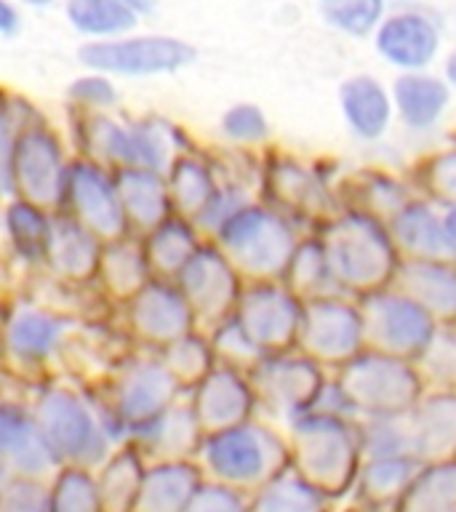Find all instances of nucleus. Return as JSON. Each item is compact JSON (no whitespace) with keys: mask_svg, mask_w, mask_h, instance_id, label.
<instances>
[{"mask_svg":"<svg viewBox=\"0 0 456 512\" xmlns=\"http://www.w3.org/2000/svg\"><path fill=\"white\" fill-rule=\"evenodd\" d=\"M315 235L344 296L360 299L392 286L400 254L382 219L355 208H342L326 224H320Z\"/></svg>","mask_w":456,"mask_h":512,"instance_id":"1","label":"nucleus"},{"mask_svg":"<svg viewBox=\"0 0 456 512\" xmlns=\"http://www.w3.org/2000/svg\"><path fill=\"white\" fill-rule=\"evenodd\" d=\"M304 235H310V230L288 214L264 200H251L224 219L208 243L230 259L246 283H262L283 280Z\"/></svg>","mask_w":456,"mask_h":512,"instance_id":"2","label":"nucleus"},{"mask_svg":"<svg viewBox=\"0 0 456 512\" xmlns=\"http://www.w3.org/2000/svg\"><path fill=\"white\" fill-rule=\"evenodd\" d=\"M75 139L80 158L94 160L107 171L142 168L166 174L179 155L182 131L174 123L144 118L139 123H120L107 112L75 110Z\"/></svg>","mask_w":456,"mask_h":512,"instance_id":"3","label":"nucleus"},{"mask_svg":"<svg viewBox=\"0 0 456 512\" xmlns=\"http://www.w3.org/2000/svg\"><path fill=\"white\" fill-rule=\"evenodd\" d=\"M299 475L323 494H342L360 470V427L355 419L307 411L291 422Z\"/></svg>","mask_w":456,"mask_h":512,"instance_id":"4","label":"nucleus"},{"mask_svg":"<svg viewBox=\"0 0 456 512\" xmlns=\"http://www.w3.org/2000/svg\"><path fill=\"white\" fill-rule=\"evenodd\" d=\"M331 376L355 416L366 419L408 414L427 392L411 360L376 350H363L358 358L331 371Z\"/></svg>","mask_w":456,"mask_h":512,"instance_id":"5","label":"nucleus"},{"mask_svg":"<svg viewBox=\"0 0 456 512\" xmlns=\"http://www.w3.org/2000/svg\"><path fill=\"white\" fill-rule=\"evenodd\" d=\"M262 190L264 203L288 214L310 232L344 208L339 187L326 171L283 152H272L270 158H264Z\"/></svg>","mask_w":456,"mask_h":512,"instance_id":"6","label":"nucleus"},{"mask_svg":"<svg viewBox=\"0 0 456 512\" xmlns=\"http://www.w3.org/2000/svg\"><path fill=\"white\" fill-rule=\"evenodd\" d=\"M35 427L51 462H67L86 470L107 456V435L78 392L51 387L46 395H40Z\"/></svg>","mask_w":456,"mask_h":512,"instance_id":"7","label":"nucleus"},{"mask_svg":"<svg viewBox=\"0 0 456 512\" xmlns=\"http://www.w3.org/2000/svg\"><path fill=\"white\" fill-rule=\"evenodd\" d=\"M286 456L288 451L278 435L254 422L208 432L203 440L206 467L230 488L267 483L280 475Z\"/></svg>","mask_w":456,"mask_h":512,"instance_id":"8","label":"nucleus"},{"mask_svg":"<svg viewBox=\"0 0 456 512\" xmlns=\"http://www.w3.org/2000/svg\"><path fill=\"white\" fill-rule=\"evenodd\" d=\"M67 171L70 160L64 158L62 139L46 120L35 118L16 134L11 147V190L19 198L59 214Z\"/></svg>","mask_w":456,"mask_h":512,"instance_id":"9","label":"nucleus"},{"mask_svg":"<svg viewBox=\"0 0 456 512\" xmlns=\"http://www.w3.org/2000/svg\"><path fill=\"white\" fill-rule=\"evenodd\" d=\"M366 350L414 363L438 331V320L395 286L358 299Z\"/></svg>","mask_w":456,"mask_h":512,"instance_id":"10","label":"nucleus"},{"mask_svg":"<svg viewBox=\"0 0 456 512\" xmlns=\"http://www.w3.org/2000/svg\"><path fill=\"white\" fill-rule=\"evenodd\" d=\"M296 350L326 371H336L358 358L366 350L358 299L336 294L304 302Z\"/></svg>","mask_w":456,"mask_h":512,"instance_id":"11","label":"nucleus"},{"mask_svg":"<svg viewBox=\"0 0 456 512\" xmlns=\"http://www.w3.org/2000/svg\"><path fill=\"white\" fill-rule=\"evenodd\" d=\"M91 72L107 78H152L171 75L195 62V48L171 35H123L112 40H91L78 51Z\"/></svg>","mask_w":456,"mask_h":512,"instance_id":"12","label":"nucleus"},{"mask_svg":"<svg viewBox=\"0 0 456 512\" xmlns=\"http://www.w3.org/2000/svg\"><path fill=\"white\" fill-rule=\"evenodd\" d=\"M302 307V299L283 280H262L243 286L232 318L262 355H278L296 350Z\"/></svg>","mask_w":456,"mask_h":512,"instance_id":"13","label":"nucleus"},{"mask_svg":"<svg viewBox=\"0 0 456 512\" xmlns=\"http://www.w3.org/2000/svg\"><path fill=\"white\" fill-rule=\"evenodd\" d=\"M326 379V368H320L315 360H310L299 350L264 355L248 371L256 406H264L272 414L286 416L288 422H294L296 416L310 411Z\"/></svg>","mask_w":456,"mask_h":512,"instance_id":"14","label":"nucleus"},{"mask_svg":"<svg viewBox=\"0 0 456 512\" xmlns=\"http://www.w3.org/2000/svg\"><path fill=\"white\" fill-rule=\"evenodd\" d=\"M59 214L75 219L80 227H86L102 243L131 235L126 214H123V203H120L118 184H115V174L94 160L78 158L70 163Z\"/></svg>","mask_w":456,"mask_h":512,"instance_id":"15","label":"nucleus"},{"mask_svg":"<svg viewBox=\"0 0 456 512\" xmlns=\"http://www.w3.org/2000/svg\"><path fill=\"white\" fill-rule=\"evenodd\" d=\"M174 283L190 304L198 326H206V331L235 315L238 299L246 286V280L240 278V272L232 267L230 259L208 240L200 243Z\"/></svg>","mask_w":456,"mask_h":512,"instance_id":"16","label":"nucleus"},{"mask_svg":"<svg viewBox=\"0 0 456 512\" xmlns=\"http://www.w3.org/2000/svg\"><path fill=\"white\" fill-rule=\"evenodd\" d=\"M126 318L131 336L158 350L198 328V320L174 280L152 278L126 302Z\"/></svg>","mask_w":456,"mask_h":512,"instance_id":"17","label":"nucleus"},{"mask_svg":"<svg viewBox=\"0 0 456 512\" xmlns=\"http://www.w3.org/2000/svg\"><path fill=\"white\" fill-rule=\"evenodd\" d=\"M176 390L179 382L163 360H131L115 384V414L126 427L142 432L174 406Z\"/></svg>","mask_w":456,"mask_h":512,"instance_id":"18","label":"nucleus"},{"mask_svg":"<svg viewBox=\"0 0 456 512\" xmlns=\"http://www.w3.org/2000/svg\"><path fill=\"white\" fill-rule=\"evenodd\" d=\"M256 408L254 387L246 371L216 363L195 387H192V411L206 432L235 427L251 419Z\"/></svg>","mask_w":456,"mask_h":512,"instance_id":"19","label":"nucleus"},{"mask_svg":"<svg viewBox=\"0 0 456 512\" xmlns=\"http://www.w3.org/2000/svg\"><path fill=\"white\" fill-rule=\"evenodd\" d=\"M400 259L414 262H456V248L448 238L443 208L416 195L387 222Z\"/></svg>","mask_w":456,"mask_h":512,"instance_id":"20","label":"nucleus"},{"mask_svg":"<svg viewBox=\"0 0 456 512\" xmlns=\"http://www.w3.org/2000/svg\"><path fill=\"white\" fill-rule=\"evenodd\" d=\"M376 51L400 72H424L435 62L440 48V30L435 19L422 11H398L384 16L376 27Z\"/></svg>","mask_w":456,"mask_h":512,"instance_id":"21","label":"nucleus"},{"mask_svg":"<svg viewBox=\"0 0 456 512\" xmlns=\"http://www.w3.org/2000/svg\"><path fill=\"white\" fill-rule=\"evenodd\" d=\"M406 416L416 462L456 459V392H424Z\"/></svg>","mask_w":456,"mask_h":512,"instance_id":"22","label":"nucleus"},{"mask_svg":"<svg viewBox=\"0 0 456 512\" xmlns=\"http://www.w3.org/2000/svg\"><path fill=\"white\" fill-rule=\"evenodd\" d=\"M392 286L422 304L438 320V326L456 323V262L400 259Z\"/></svg>","mask_w":456,"mask_h":512,"instance_id":"23","label":"nucleus"},{"mask_svg":"<svg viewBox=\"0 0 456 512\" xmlns=\"http://www.w3.org/2000/svg\"><path fill=\"white\" fill-rule=\"evenodd\" d=\"M395 118L411 134H427L440 126L451 104V86L430 72H403L390 91Z\"/></svg>","mask_w":456,"mask_h":512,"instance_id":"24","label":"nucleus"},{"mask_svg":"<svg viewBox=\"0 0 456 512\" xmlns=\"http://www.w3.org/2000/svg\"><path fill=\"white\" fill-rule=\"evenodd\" d=\"M344 126L360 142H379L387 136L395 120L390 91L371 75H355L344 80L339 91Z\"/></svg>","mask_w":456,"mask_h":512,"instance_id":"25","label":"nucleus"},{"mask_svg":"<svg viewBox=\"0 0 456 512\" xmlns=\"http://www.w3.org/2000/svg\"><path fill=\"white\" fill-rule=\"evenodd\" d=\"M336 187H339V200L344 208L371 214L384 224L390 222L408 200L419 195L411 179L390 174L387 168H358Z\"/></svg>","mask_w":456,"mask_h":512,"instance_id":"26","label":"nucleus"},{"mask_svg":"<svg viewBox=\"0 0 456 512\" xmlns=\"http://www.w3.org/2000/svg\"><path fill=\"white\" fill-rule=\"evenodd\" d=\"M112 174H115L131 235H147L174 214L171 198H168L166 174L142 171V168H123V171H112Z\"/></svg>","mask_w":456,"mask_h":512,"instance_id":"27","label":"nucleus"},{"mask_svg":"<svg viewBox=\"0 0 456 512\" xmlns=\"http://www.w3.org/2000/svg\"><path fill=\"white\" fill-rule=\"evenodd\" d=\"M102 240L80 227L67 214H54L51 240H48L46 264L62 280H91L99 270Z\"/></svg>","mask_w":456,"mask_h":512,"instance_id":"28","label":"nucleus"},{"mask_svg":"<svg viewBox=\"0 0 456 512\" xmlns=\"http://www.w3.org/2000/svg\"><path fill=\"white\" fill-rule=\"evenodd\" d=\"M166 187L168 198H171V211L195 224L203 216V211L211 206L222 182H219V174L208 160L198 158L192 152H182L168 166Z\"/></svg>","mask_w":456,"mask_h":512,"instance_id":"29","label":"nucleus"},{"mask_svg":"<svg viewBox=\"0 0 456 512\" xmlns=\"http://www.w3.org/2000/svg\"><path fill=\"white\" fill-rule=\"evenodd\" d=\"M200 232L195 224L171 214L166 222H160L155 230L144 235L142 246L147 264H150L152 278L158 280H176L184 264L190 262L192 254L200 248Z\"/></svg>","mask_w":456,"mask_h":512,"instance_id":"30","label":"nucleus"},{"mask_svg":"<svg viewBox=\"0 0 456 512\" xmlns=\"http://www.w3.org/2000/svg\"><path fill=\"white\" fill-rule=\"evenodd\" d=\"M96 278L102 280L104 291L120 299V302H128L131 296L139 294L152 280L142 240H136L134 235H126V238L104 243Z\"/></svg>","mask_w":456,"mask_h":512,"instance_id":"31","label":"nucleus"},{"mask_svg":"<svg viewBox=\"0 0 456 512\" xmlns=\"http://www.w3.org/2000/svg\"><path fill=\"white\" fill-rule=\"evenodd\" d=\"M200 488V475L184 462H163L144 472L136 510L139 512H184Z\"/></svg>","mask_w":456,"mask_h":512,"instance_id":"32","label":"nucleus"},{"mask_svg":"<svg viewBox=\"0 0 456 512\" xmlns=\"http://www.w3.org/2000/svg\"><path fill=\"white\" fill-rule=\"evenodd\" d=\"M0 462H11L27 475H38L51 464V456L40 443L35 419L14 403H0Z\"/></svg>","mask_w":456,"mask_h":512,"instance_id":"33","label":"nucleus"},{"mask_svg":"<svg viewBox=\"0 0 456 512\" xmlns=\"http://www.w3.org/2000/svg\"><path fill=\"white\" fill-rule=\"evenodd\" d=\"M283 283H286L302 302L342 294L339 286H336L334 275H331V267H328L326 251L320 246V240L315 232L304 235L302 243L296 246L294 256H291V262H288L286 267V275H283Z\"/></svg>","mask_w":456,"mask_h":512,"instance_id":"34","label":"nucleus"},{"mask_svg":"<svg viewBox=\"0 0 456 512\" xmlns=\"http://www.w3.org/2000/svg\"><path fill=\"white\" fill-rule=\"evenodd\" d=\"M398 502V512H456V459L422 464Z\"/></svg>","mask_w":456,"mask_h":512,"instance_id":"35","label":"nucleus"},{"mask_svg":"<svg viewBox=\"0 0 456 512\" xmlns=\"http://www.w3.org/2000/svg\"><path fill=\"white\" fill-rule=\"evenodd\" d=\"M64 323L40 310H22L8 326V347L22 363H43L59 347Z\"/></svg>","mask_w":456,"mask_h":512,"instance_id":"36","label":"nucleus"},{"mask_svg":"<svg viewBox=\"0 0 456 512\" xmlns=\"http://www.w3.org/2000/svg\"><path fill=\"white\" fill-rule=\"evenodd\" d=\"M64 14L72 30L88 40L123 38L139 22V16L115 0H67Z\"/></svg>","mask_w":456,"mask_h":512,"instance_id":"37","label":"nucleus"},{"mask_svg":"<svg viewBox=\"0 0 456 512\" xmlns=\"http://www.w3.org/2000/svg\"><path fill=\"white\" fill-rule=\"evenodd\" d=\"M51 222H54V214L46 208L27 203L22 198L14 200L6 211V227L16 254L27 262H46Z\"/></svg>","mask_w":456,"mask_h":512,"instance_id":"38","label":"nucleus"},{"mask_svg":"<svg viewBox=\"0 0 456 512\" xmlns=\"http://www.w3.org/2000/svg\"><path fill=\"white\" fill-rule=\"evenodd\" d=\"M326 510V494L315 488L310 480L296 475H275L256 494L248 512H323Z\"/></svg>","mask_w":456,"mask_h":512,"instance_id":"39","label":"nucleus"},{"mask_svg":"<svg viewBox=\"0 0 456 512\" xmlns=\"http://www.w3.org/2000/svg\"><path fill=\"white\" fill-rule=\"evenodd\" d=\"M411 184L440 208L456 206V142L427 152L411 168Z\"/></svg>","mask_w":456,"mask_h":512,"instance_id":"40","label":"nucleus"},{"mask_svg":"<svg viewBox=\"0 0 456 512\" xmlns=\"http://www.w3.org/2000/svg\"><path fill=\"white\" fill-rule=\"evenodd\" d=\"M422 462H416L414 456H376L368 459L366 467L358 470L360 491L371 502H390L400 499L408 483L414 480Z\"/></svg>","mask_w":456,"mask_h":512,"instance_id":"41","label":"nucleus"},{"mask_svg":"<svg viewBox=\"0 0 456 512\" xmlns=\"http://www.w3.org/2000/svg\"><path fill=\"white\" fill-rule=\"evenodd\" d=\"M414 366L427 392H456V323L438 326Z\"/></svg>","mask_w":456,"mask_h":512,"instance_id":"42","label":"nucleus"},{"mask_svg":"<svg viewBox=\"0 0 456 512\" xmlns=\"http://www.w3.org/2000/svg\"><path fill=\"white\" fill-rule=\"evenodd\" d=\"M163 363L171 371L179 387H195L203 376L216 366L214 347L208 334H200L198 328L190 331L182 339H176L168 347H163Z\"/></svg>","mask_w":456,"mask_h":512,"instance_id":"43","label":"nucleus"},{"mask_svg":"<svg viewBox=\"0 0 456 512\" xmlns=\"http://www.w3.org/2000/svg\"><path fill=\"white\" fill-rule=\"evenodd\" d=\"M142 464L136 451H120L112 456V462L104 467V478L99 486L102 512H128L136 504L139 486H142Z\"/></svg>","mask_w":456,"mask_h":512,"instance_id":"44","label":"nucleus"},{"mask_svg":"<svg viewBox=\"0 0 456 512\" xmlns=\"http://www.w3.org/2000/svg\"><path fill=\"white\" fill-rule=\"evenodd\" d=\"M200 430H203V427H200L198 416H195L192 406H171L168 411H163L147 430H142V435L147 438V443H152L155 448L187 451L190 446H195Z\"/></svg>","mask_w":456,"mask_h":512,"instance_id":"45","label":"nucleus"},{"mask_svg":"<svg viewBox=\"0 0 456 512\" xmlns=\"http://www.w3.org/2000/svg\"><path fill=\"white\" fill-rule=\"evenodd\" d=\"M48 512H102L99 486L83 467H67L56 480Z\"/></svg>","mask_w":456,"mask_h":512,"instance_id":"46","label":"nucleus"},{"mask_svg":"<svg viewBox=\"0 0 456 512\" xmlns=\"http://www.w3.org/2000/svg\"><path fill=\"white\" fill-rule=\"evenodd\" d=\"M222 134L238 150H256L262 144L270 142V120L256 104H232L230 110L222 115Z\"/></svg>","mask_w":456,"mask_h":512,"instance_id":"47","label":"nucleus"},{"mask_svg":"<svg viewBox=\"0 0 456 512\" xmlns=\"http://www.w3.org/2000/svg\"><path fill=\"white\" fill-rule=\"evenodd\" d=\"M208 339H211V347H214L216 363L238 368V371H246V374L264 358L262 352L254 347V342L243 334V328L238 326L235 318L224 320L216 328H211Z\"/></svg>","mask_w":456,"mask_h":512,"instance_id":"48","label":"nucleus"},{"mask_svg":"<svg viewBox=\"0 0 456 512\" xmlns=\"http://www.w3.org/2000/svg\"><path fill=\"white\" fill-rule=\"evenodd\" d=\"M326 19L347 35H368L382 24L384 0H331L326 3Z\"/></svg>","mask_w":456,"mask_h":512,"instance_id":"49","label":"nucleus"},{"mask_svg":"<svg viewBox=\"0 0 456 512\" xmlns=\"http://www.w3.org/2000/svg\"><path fill=\"white\" fill-rule=\"evenodd\" d=\"M70 102L75 104V110L107 112L118 104V88L102 72H88L83 78L72 80Z\"/></svg>","mask_w":456,"mask_h":512,"instance_id":"50","label":"nucleus"},{"mask_svg":"<svg viewBox=\"0 0 456 512\" xmlns=\"http://www.w3.org/2000/svg\"><path fill=\"white\" fill-rule=\"evenodd\" d=\"M184 512H248V504L235 488L216 483V486H200Z\"/></svg>","mask_w":456,"mask_h":512,"instance_id":"51","label":"nucleus"},{"mask_svg":"<svg viewBox=\"0 0 456 512\" xmlns=\"http://www.w3.org/2000/svg\"><path fill=\"white\" fill-rule=\"evenodd\" d=\"M0 512H48V499L32 483H16L3 496Z\"/></svg>","mask_w":456,"mask_h":512,"instance_id":"52","label":"nucleus"},{"mask_svg":"<svg viewBox=\"0 0 456 512\" xmlns=\"http://www.w3.org/2000/svg\"><path fill=\"white\" fill-rule=\"evenodd\" d=\"M22 27V16L14 0H0V38L16 35Z\"/></svg>","mask_w":456,"mask_h":512,"instance_id":"53","label":"nucleus"},{"mask_svg":"<svg viewBox=\"0 0 456 512\" xmlns=\"http://www.w3.org/2000/svg\"><path fill=\"white\" fill-rule=\"evenodd\" d=\"M115 3H120V6L128 8V11L136 16L152 14V11H155V6H158V0H115Z\"/></svg>","mask_w":456,"mask_h":512,"instance_id":"54","label":"nucleus"},{"mask_svg":"<svg viewBox=\"0 0 456 512\" xmlns=\"http://www.w3.org/2000/svg\"><path fill=\"white\" fill-rule=\"evenodd\" d=\"M443 219H446L448 238H451V243H454V248H456V206L443 208Z\"/></svg>","mask_w":456,"mask_h":512,"instance_id":"55","label":"nucleus"},{"mask_svg":"<svg viewBox=\"0 0 456 512\" xmlns=\"http://www.w3.org/2000/svg\"><path fill=\"white\" fill-rule=\"evenodd\" d=\"M446 83L451 88H456V51L448 56V62H446Z\"/></svg>","mask_w":456,"mask_h":512,"instance_id":"56","label":"nucleus"},{"mask_svg":"<svg viewBox=\"0 0 456 512\" xmlns=\"http://www.w3.org/2000/svg\"><path fill=\"white\" fill-rule=\"evenodd\" d=\"M24 6H32V8H43V6H51L54 0H19Z\"/></svg>","mask_w":456,"mask_h":512,"instance_id":"57","label":"nucleus"},{"mask_svg":"<svg viewBox=\"0 0 456 512\" xmlns=\"http://www.w3.org/2000/svg\"><path fill=\"white\" fill-rule=\"evenodd\" d=\"M323 3H331V0H323Z\"/></svg>","mask_w":456,"mask_h":512,"instance_id":"58","label":"nucleus"}]
</instances>
